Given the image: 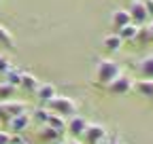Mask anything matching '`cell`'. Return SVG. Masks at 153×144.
<instances>
[{
	"label": "cell",
	"mask_w": 153,
	"mask_h": 144,
	"mask_svg": "<svg viewBox=\"0 0 153 144\" xmlns=\"http://www.w3.org/2000/svg\"><path fill=\"white\" fill-rule=\"evenodd\" d=\"M106 89H108L111 96H130L134 91V79L130 74H123V72H121L115 81H111L106 85Z\"/></svg>",
	"instance_id": "cell-3"
},
{
	"label": "cell",
	"mask_w": 153,
	"mask_h": 144,
	"mask_svg": "<svg viewBox=\"0 0 153 144\" xmlns=\"http://www.w3.org/2000/svg\"><path fill=\"white\" fill-rule=\"evenodd\" d=\"M38 85H41V81H38L34 74H30V72H24V74H22V83H19V87H22L24 91H28V93H36Z\"/></svg>",
	"instance_id": "cell-15"
},
{
	"label": "cell",
	"mask_w": 153,
	"mask_h": 144,
	"mask_svg": "<svg viewBox=\"0 0 153 144\" xmlns=\"http://www.w3.org/2000/svg\"><path fill=\"white\" fill-rule=\"evenodd\" d=\"M85 127H87V121H85L83 117H79V115H72V117L66 121V129H68V134H70L72 138L83 136Z\"/></svg>",
	"instance_id": "cell-7"
},
{
	"label": "cell",
	"mask_w": 153,
	"mask_h": 144,
	"mask_svg": "<svg viewBox=\"0 0 153 144\" xmlns=\"http://www.w3.org/2000/svg\"><path fill=\"white\" fill-rule=\"evenodd\" d=\"M15 91H17V87L9 85V83H2V85H0V102L13 100V93H15Z\"/></svg>",
	"instance_id": "cell-19"
},
{
	"label": "cell",
	"mask_w": 153,
	"mask_h": 144,
	"mask_svg": "<svg viewBox=\"0 0 153 144\" xmlns=\"http://www.w3.org/2000/svg\"><path fill=\"white\" fill-rule=\"evenodd\" d=\"M108 138V129L100 123H87L83 132V144H104Z\"/></svg>",
	"instance_id": "cell-4"
},
{
	"label": "cell",
	"mask_w": 153,
	"mask_h": 144,
	"mask_svg": "<svg viewBox=\"0 0 153 144\" xmlns=\"http://www.w3.org/2000/svg\"><path fill=\"white\" fill-rule=\"evenodd\" d=\"M128 24H132L128 9H117V11L111 13V26H113L115 30H121V28L128 26Z\"/></svg>",
	"instance_id": "cell-12"
},
{
	"label": "cell",
	"mask_w": 153,
	"mask_h": 144,
	"mask_svg": "<svg viewBox=\"0 0 153 144\" xmlns=\"http://www.w3.org/2000/svg\"><path fill=\"white\" fill-rule=\"evenodd\" d=\"M11 68H13V66H11V60H9L7 55H2V53H0V74H7Z\"/></svg>",
	"instance_id": "cell-22"
},
{
	"label": "cell",
	"mask_w": 153,
	"mask_h": 144,
	"mask_svg": "<svg viewBox=\"0 0 153 144\" xmlns=\"http://www.w3.org/2000/svg\"><path fill=\"white\" fill-rule=\"evenodd\" d=\"M66 144H83V142H79L76 138H70V140H66Z\"/></svg>",
	"instance_id": "cell-28"
},
{
	"label": "cell",
	"mask_w": 153,
	"mask_h": 144,
	"mask_svg": "<svg viewBox=\"0 0 153 144\" xmlns=\"http://www.w3.org/2000/svg\"><path fill=\"white\" fill-rule=\"evenodd\" d=\"M134 66H136V72L140 79H153V53L140 57Z\"/></svg>",
	"instance_id": "cell-8"
},
{
	"label": "cell",
	"mask_w": 153,
	"mask_h": 144,
	"mask_svg": "<svg viewBox=\"0 0 153 144\" xmlns=\"http://www.w3.org/2000/svg\"><path fill=\"white\" fill-rule=\"evenodd\" d=\"M32 117V121L36 123V125H47V119H49V110L45 106H41V108H34V112L30 115Z\"/></svg>",
	"instance_id": "cell-18"
},
{
	"label": "cell",
	"mask_w": 153,
	"mask_h": 144,
	"mask_svg": "<svg viewBox=\"0 0 153 144\" xmlns=\"http://www.w3.org/2000/svg\"><path fill=\"white\" fill-rule=\"evenodd\" d=\"M143 2H145V9H147L149 19H153V0H143Z\"/></svg>",
	"instance_id": "cell-24"
},
{
	"label": "cell",
	"mask_w": 153,
	"mask_h": 144,
	"mask_svg": "<svg viewBox=\"0 0 153 144\" xmlns=\"http://www.w3.org/2000/svg\"><path fill=\"white\" fill-rule=\"evenodd\" d=\"M9 144H28V140L22 136V134H11V140Z\"/></svg>",
	"instance_id": "cell-23"
},
{
	"label": "cell",
	"mask_w": 153,
	"mask_h": 144,
	"mask_svg": "<svg viewBox=\"0 0 153 144\" xmlns=\"http://www.w3.org/2000/svg\"><path fill=\"white\" fill-rule=\"evenodd\" d=\"M9 140H11V134L4 132V129H0V144H9Z\"/></svg>",
	"instance_id": "cell-25"
},
{
	"label": "cell",
	"mask_w": 153,
	"mask_h": 144,
	"mask_svg": "<svg viewBox=\"0 0 153 144\" xmlns=\"http://www.w3.org/2000/svg\"><path fill=\"white\" fill-rule=\"evenodd\" d=\"M0 45H4L7 49H13L15 47V43H13V34L0 24Z\"/></svg>",
	"instance_id": "cell-20"
},
{
	"label": "cell",
	"mask_w": 153,
	"mask_h": 144,
	"mask_svg": "<svg viewBox=\"0 0 153 144\" xmlns=\"http://www.w3.org/2000/svg\"><path fill=\"white\" fill-rule=\"evenodd\" d=\"M0 125H2V121H0Z\"/></svg>",
	"instance_id": "cell-29"
},
{
	"label": "cell",
	"mask_w": 153,
	"mask_h": 144,
	"mask_svg": "<svg viewBox=\"0 0 153 144\" xmlns=\"http://www.w3.org/2000/svg\"><path fill=\"white\" fill-rule=\"evenodd\" d=\"M138 30H140V26H136V24H128V26H123L121 30H117V34H119V38H121L123 43H130V40H136Z\"/></svg>",
	"instance_id": "cell-16"
},
{
	"label": "cell",
	"mask_w": 153,
	"mask_h": 144,
	"mask_svg": "<svg viewBox=\"0 0 153 144\" xmlns=\"http://www.w3.org/2000/svg\"><path fill=\"white\" fill-rule=\"evenodd\" d=\"M34 96L38 98V102H41V104H47L49 100H53V98L57 96V89H55V85H51V83H41Z\"/></svg>",
	"instance_id": "cell-10"
},
{
	"label": "cell",
	"mask_w": 153,
	"mask_h": 144,
	"mask_svg": "<svg viewBox=\"0 0 153 144\" xmlns=\"http://www.w3.org/2000/svg\"><path fill=\"white\" fill-rule=\"evenodd\" d=\"M128 13H130L132 24H136V26H145V24L149 21V15H147V9H145V2H143V0H132Z\"/></svg>",
	"instance_id": "cell-6"
},
{
	"label": "cell",
	"mask_w": 153,
	"mask_h": 144,
	"mask_svg": "<svg viewBox=\"0 0 153 144\" xmlns=\"http://www.w3.org/2000/svg\"><path fill=\"white\" fill-rule=\"evenodd\" d=\"M102 47H104L108 53H117V51L123 47V40L119 38L117 32H115V34H106L104 38H102Z\"/></svg>",
	"instance_id": "cell-14"
},
{
	"label": "cell",
	"mask_w": 153,
	"mask_h": 144,
	"mask_svg": "<svg viewBox=\"0 0 153 144\" xmlns=\"http://www.w3.org/2000/svg\"><path fill=\"white\" fill-rule=\"evenodd\" d=\"M145 30H147V36H149V43H153V19H151L149 26H145Z\"/></svg>",
	"instance_id": "cell-26"
},
{
	"label": "cell",
	"mask_w": 153,
	"mask_h": 144,
	"mask_svg": "<svg viewBox=\"0 0 153 144\" xmlns=\"http://www.w3.org/2000/svg\"><path fill=\"white\" fill-rule=\"evenodd\" d=\"M62 144H66V142H62Z\"/></svg>",
	"instance_id": "cell-30"
},
{
	"label": "cell",
	"mask_w": 153,
	"mask_h": 144,
	"mask_svg": "<svg viewBox=\"0 0 153 144\" xmlns=\"http://www.w3.org/2000/svg\"><path fill=\"white\" fill-rule=\"evenodd\" d=\"M119 74H121V66L115 60H100L94 70V83H96V87H106Z\"/></svg>",
	"instance_id": "cell-1"
},
{
	"label": "cell",
	"mask_w": 153,
	"mask_h": 144,
	"mask_svg": "<svg viewBox=\"0 0 153 144\" xmlns=\"http://www.w3.org/2000/svg\"><path fill=\"white\" fill-rule=\"evenodd\" d=\"M30 123H32V117L28 112H24V115H19V117H13L9 121V127H11L13 134H24L30 127Z\"/></svg>",
	"instance_id": "cell-9"
},
{
	"label": "cell",
	"mask_w": 153,
	"mask_h": 144,
	"mask_svg": "<svg viewBox=\"0 0 153 144\" xmlns=\"http://www.w3.org/2000/svg\"><path fill=\"white\" fill-rule=\"evenodd\" d=\"M60 132L49 127V125H38V129H36V140L38 142H55V140H60Z\"/></svg>",
	"instance_id": "cell-13"
},
{
	"label": "cell",
	"mask_w": 153,
	"mask_h": 144,
	"mask_svg": "<svg viewBox=\"0 0 153 144\" xmlns=\"http://www.w3.org/2000/svg\"><path fill=\"white\" fill-rule=\"evenodd\" d=\"M134 91L145 100H153V79H138L134 81Z\"/></svg>",
	"instance_id": "cell-11"
},
{
	"label": "cell",
	"mask_w": 153,
	"mask_h": 144,
	"mask_svg": "<svg viewBox=\"0 0 153 144\" xmlns=\"http://www.w3.org/2000/svg\"><path fill=\"white\" fill-rule=\"evenodd\" d=\"M47 125H49V127H53V129H57L60 134H64V132H66V119H64V117H60V115H53V112H49Z\"/></svg>",
	"instance_id": "cell-17"
},
{
	"label": "cell",
	"mask_w": 153,
	"mask_h": 144,
	"mask_svg": "<svg viewBox=\"0 0 153 144\" xmlns=\"http://www.w3.org/2000/svg\"><path fill=\"white\" fill-rule=\"evenodd\" d=\"M22 74H24V70L11 68V70L7 72V83L13 85V87H19V83H22Z\"/></svg>",
	"instance_id": "cell-21"
},
{
	"label": "cell",
	"mask_w": 153,
	"mask_h": 144,
	"mask_svg": "<svg viewBox=\"0 0 153 144\" xmlns=\"http://www.w3.org/2000/svg\"><path fill=\"white\" fill-rule=\"evenodd\" d=\"M28 112V106L24 102H17V100H9V102H0V121H11L13 117H19Z\"/></svg>",
	"instance_id": "cell-5"
},
{
	"label": "cell",
	"mask_w": 153,
	"mask_h": 144,
	"mask_svg": "<svg viewBox=\"0 0 153 144\" xmlns=\"http://www.w3.org/2000/svg\"><path fill=\"white\" fill-rule=\"evenodd\" d=\"M45 108L49 112H53V115H60V117H72V115H76V104L70 100V98H62V96H55L53 100H49L47 104H45Z\"/></svg>",
	"instance_id": "cell-2"
},
{
	"label": "cell",
	"mask_w": 153,
	"mask_h": 144,
	"mask_svg": "<svg viewBox=\"0 0 153 144\" xmlns=\"http://www.w3.org/2000/svg\"><path fill=\"white\" fill-rule=\"evenodd\" d=\"M104 144H121V142H119V138L115 136V134H111V136L106 138V142H104Z\"/></svg>",
	"instance_id": "cell-27"
}]
</instances>
